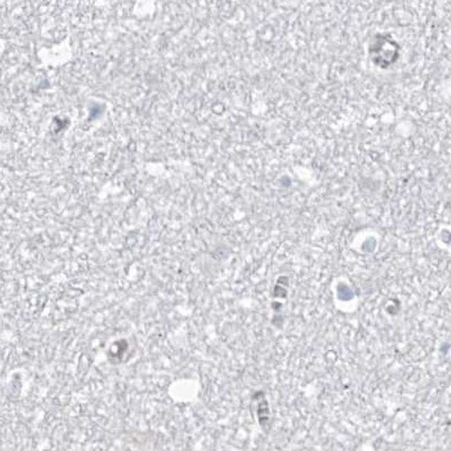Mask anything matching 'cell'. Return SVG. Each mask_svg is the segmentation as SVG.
<instances>
[{"instance_id": "1", "label": "cell", "mask_w": 451, "mask_h": 451, "mask_svg": "<svg viewBox=\"0 0 451 451\" xmlns=\"http://www.w3.org/2000/svg\"><path fill=\"white\" fill-rule=\"evenodd\" d=\"M399 45L391 36L377 35L369 47L373 62L381 68H386L398 58Z\"/></svg>"}]
</instances>
